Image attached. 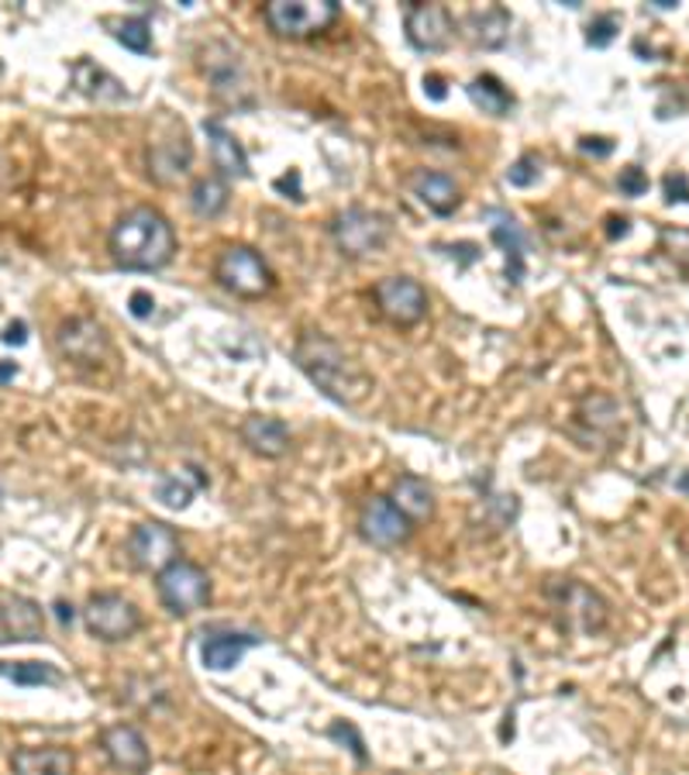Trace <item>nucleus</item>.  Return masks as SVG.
Segmentation results:
<instances>
[{
	"mask_svg": "<svg viewBox=\"0 0 689 775\" xmlns=\"http://www.w3.org/2000/svg\"><path fill=\"white\" fill-rule=\"evenodd\" d=\"M549 599L555 603V611L562 614V624L569 630H580V635H600L607 627V603L600 599L590 586L576 580H559L549 586Z\"/></svg>",
	"mask_w": 689,
	"mask_h": 775,
	"instance_id": "6",
	"label": "nucleus"
},
{
	"mask_svg": "<svg viewBox=\"0 0 689 775\" xmlns=\"http://www.w3.org/2000/svg\"><path fill=\"white\" fill-rule=\"evenodd\" d=\"M328 737H331V741H341V744H349V752L356 755V762H359V765H365V762H369V755H365V741L359 737V731H356L352 724H344V721L331 724V728H328Z\"/></svg>",
	"mask_w": 689,
	"mask_h": 775,
	"instance_id": "34",
	"label": "nucleus"
},
{
	"mask_svg": "<svg viewBox=\"0 0 689 775\" xmlns=\"http://www.w3.org/2000/svg\"><path fill=\"white\" fill-rule=\"evenodd\" d=\"M204 131H208V141H211V159H214V169L221 177H235V180H245L248 177V156L242 149V141L227 131L221 121H204Z\"/></svg>",
	"mask_w": 689,
	"mask_h": 775,
	"instance_id": "20",
	"label": "nucleus"
},
{
	"mask_svg": "<svg viewBox=\"0 0 689 775\" xmlns=\"http://www.w3.org/2000/svg\"><path fill=\"white\" fill-rule=\"evenodd\" d=\"M55 617H60L63 627H70V624H73V607H70V603H63V599L55 603Z\"/></svg>",
	"mask_w": 689,
	"mask_h": 775,
	"instance_id": "42",
	"label": "nucleus"
},
{
	"mask_svg": "<svg viewBox=\"0 0 689 775\" xmlns=\"http://www.w3.org/2000/svg\"><path fill=\"white\" fill-rule=\"evenodd\" d=\"M676 490H679V493H686V497H689V469H686V473H679V476H676Z\"/></svg>",
	"mask_w": 689,
	"mask_h": 775,
	"instance_id": "45",
	"label": "nucleus"
},
{
	"mask_svg": "<svg viewBox=\"0 0 689 775\" xmlns=\"http://www.w3.org/2000/svg\"><path fill=\"white\" fill-rule=\"evenodd\" d=\"M73 752L66 749H21L11 758L14 775H73Z\"/></svg>",
	"mask_w": 689,
	"mask_h": 775,
	"instance_id": "23",
	"label": "nucleus"
},
{
	"mask_svg": "<svg viewBox=\"0 0 689 775\" xmlns=\"http://www.w3.org/2000/svg\"><path fill=\"white\" fill-rule=\"evenodd\" d=\"M294 359H297L304 376L321 393L338 400V404H359V400L372 390L365 372L344 355L341 344L331 341L328 335H304L297 341Z\"/></svg>",
	"mask_w": 689,
	"mask_h": 775,
	"instance_id": "2",
	"label": "nucleus"
},
{
	"mask_svg": "<svg viewBox=\"0 0 689 775\" xmlns=\"http://www.w3.org/2000/svg\"><path fill=\"white\" fill-rule=\"evenodd\" d=\"M118 42L131 52H141L146 55L152 49V32H149V21L146 18H128L121 28H118Z\"/></svg>",
	"mask_w": 689,
	"mask_h": 775,
	"instance_id": "30",
	"label": "nucleus"
},
{
	"mask_svg": "<svg viewBox=\"0 0 689 775\" xmlns=\"http://www.w3.org/2000/svg\"><path fill=\"white\" fill-rule=\"evenodd\" d=\"M242 442L263 458H283L290 452V427H286L279 417H266V414H248L239 427Z\"/></svg>",
	"mask_w": 689,
	"mask_h": 775,
	"instance_id": "17",
	"label": "nucleus"
},
{
	"mask_svg": "<svg viewBox=\"0 0 689 775\" xmlns=\"http://www.w3.org/2000/svg\"><path fill=\"white\" fill-rule=\"evenodd\" d=\"M372 297H377V307L386 321L400 325V328H411L417 325L424 314H427V290L411 279V276H386L377 283V290H372Z\"/></svg>",
	"mask_w": 689,
	"mask_h": 775,
	"instance_id": "9",
	"label": "nucleus"
},
{
	"mask_svg": "<svg viewBox=\"0 0 689 775\" xmlns=\"http://www.w3.org/2000/svg\"><path fill=\"white\" fill-rule=\"evenodd\" d=\"M193 162V146L183 131V125H177L169 118V131L156 135L149 141V177L156 183H177L180 177H187V169Z\"/></svg>",
	"mask_w": 689,
	"mask_h": 775,
	"instance_id": "11",
	"label": "nucleus"
},
{
	"mask_svg": "<svg viewBox=\"0 0 689 775\" xmlns=\"http://www.w3.org/2000/svg\"><path fill=\"white\" fill-rule=\"evenodd\" d=\"M338 0H273L263 8L269 32L279 39H314L338 21Z\"/></svg>",
	"mask_w": 689,
	"mask_h": 775,
	"instance_id": "3",
	"label": "nucleus"
},
{
	"mask_svg": "<svg viewBox=\"0 0 689 775\" xmlns=\"http://www.w3.org/2000/svg\"><path fill=\"white\" fill-rule=\"evenodd\" d=\"M617 187H621L624 197H642V193L648 190V177H645V172H642L638 166H627V169H621Z\"/></svg>",
	"mask_w": 689,
	"mask_h": 775,
	"instance_id": "36",
	"label": "nucleus"
},
{
	"mask_svg": "<svg viewBox=\"0 0 689 775\" xmlns=\"http://www.w3.org/2000/svg\"><path fill=\"white\" fill-rule=\"evenodd\" d=\"M607 224H611V227H607V238H624V235L630 232V224H627V217H611Z\"/></svg>",
	"mask_w": 689,
	"mask_h": 775,
	"instance_id": "41",
	"label": "nucleus"
},
{
	"mask_svg": "<svg viewBox=\"0 0 689 775\" xmlns=\"http://www.w3.org/2000/svg\"><path fill=\"white\" fill-rule=\"evenodd\" d=\"M156 586H159V599L166 603V611L180 614V617L200 611L211 596L208 572L187 559H177L172 565H166L156 576Z\"/></svg>",
	"mask_w": 689,
	"mask_h": 775,
	"instance_id": "7",
	"label": "nucleus"
},
{
	"mask_svg": "<svg viewBox=\"0 0 689 775\" xmlns=\"http://www.w3.org/2000/svg\"><path fill=\"white\" fill-rule=\"evenodd\" d=\"M424 86H431V97H435V100H442V97H445L442 79H438V76H427V79H424Z\"/></svg>",
	"mask_w": 689,
	"mask_h": 775,
	"instance_id": "44",
	"label": "nucleus"
},
{
	"mask_svg": "<svg viewBox=\"0 0 689 775\" xmlns=\"http://www.w3.org/2000/svg\"><path fill=\"white\" fill-rule=\"evenodd\" d=\"M390 503L404 513L411 524H424L435 517V493H431V486L421 476H400L393 482Z\"/></svg>",
	"mask_w": 689,
	"mask_h": 775,
	"instance_id": "21",
	"label": "nucleus"
},
{
	"mask_svg": "<svg viewBox=\"0 0 689 775\" xmlns=\"http://www.w3.org/2000/svg\"><path fill=\"white\" fill-rule=\"evenodd\" d=\"M0 645H8V635H4V617H0Z\"/></svg>",
	"mask_w": 689,
	"mask_h": 775,
	"instance_id": "46",
	"label": "nucleus"
},
{
	"mask_svg": "<svg viewBox=\"0 0 689 775\" xmlns=\"http://www.w3.org/2000/svg\"><path fill=\"white\" fill-rule=\"evenodd\" d=\"M359 531L377 549H400L411 538V521L390 503V497H372L359 513Z\"/></svg>",
	"mask_w": 689,
	"mask_h": 775,
	"instance_id": "12",
	"label": "nucleus"
},
{
	"mask_svg": "<svg viewBox=\"0 0 689 775\" xmlns=\"http://www.w3.org/2000/svg\"><path fill=\"white\" fill-rule=\"evenodd\" d=\"M666 193H669L672 204H676V200H689V187H686L682 172H679V177H666Z\"/></svg>",
	"mask_w": 689,
	"mask_h": 775,
	"instance_id": "38",
	"label": "nucleus"
},
{
	"mask_svg": "<svg viewBox=\"0 0 689 775\" xmlns=\"http://www.w3.org/2000/svg\"><path fill=\"white\" fill-rule=\"evenodd\" d=\"M658 242H662L669 258H676L679 266L689 269V232L686 227H662V232H658Z\"/></svg>",
	"mask_w": 689,
	"mask_h": 775,
	"instance_id": "32",
	"label": "nucleus"
},
{
	"mask_svg": "<svg viewBox=\"0 0 689 775\" xmlns=\"http://www.w3.org/2000/svg\"><path fill=\"white\" fill-rule=\"evenodd\" d=\"M214 279L224 286L227 294L245 297V300L266 297L273 286H276L273 269L266 266V258L258 255L255 248H248V245H227V248H221L218 263H214Z\"/></svg>",
	"mask_w": 689,
	"mask_h": 775,
	"instance_id": "4",
	"label": "nucleus"
},
{
	"mask_svg": "<svg viewBox=\"0 0 689 775\" xmlns=\"http://www.w3.org/2000/svg\"><path fill=\"white\" fill-rule=\"evenodd\" d=\"M617 32H621L617 18H614V14H603V18H596V21L590 24L586 42H590L593 49H607V45L614 42V35H617Z\"/></svg>",
	"mask_w": 689,
	"mask_h": 775,
	"instance_id": "35",
	"label": "nucleus"
},
{
	"mask_svg": "<svg viewBox=\"0 0 689 775\" xmlns=\"http://www.w3.org/2000/svg\"><path fill=\"white\" fill-rule=\"evenodd\" d=\"M596 141H600V138H583L580 149H583V152H596V156H611V149H614L611 141H603V146H596Z\"/></svg>",
	"mask_w": 689,
	"mask_h": 775,
	"instance_id": "40",
	"label": "nucleus"
},
{
	"mask_svg": "<svg viewBox=\"0 0 689 775\" xmlns=\"http://www.w3.org/2000/svg\"><path fill=\"white\" fill-rule=\"evenodd\" d=\"M0 617H4L8 641H42V635H45L42 607L32 599H24V596L0 599Z\"/></svg>",
	"mask_w": 689,
	"mask_h": 775,
	"instance_id": "19",
	"label": "nucleus"
},
{
	"mask_svg": "<svg viewBox=\"0 0 689 775\" xmlns=\"http://www.w3.org/2000/svg\"><path fill=\"white\" fill-rule=\"evenodd\" d=\"M70 76H73L76 91H80L83 97H91V100L107 104V100H125V97H128L125 83H121L118 76H110L104 66L91 63V60H76L73 70H70Z\"/></svg>",
	"mask_w": 689,
	"mask_h": 775,
	"instance_id": "22",
	"label": "nucleus"
},
{
	"mask_svg": "<svg viewBox=\"0 0 689 775\" xmlns=\"http://www.w3.org/2000/svg\"><path fill=\"white\" fill-rule=\"evenodd\" d=\"M258 645V638H252V635H235V630H224V635H211L208 641H204V666L211 669V672H227V669H235L239 662H242V655L248 651V648H255Z\"/></svg>",
	"mask_w": 689,
	"mask_h": 775,
	"instance_id": "24",
	"label": "nucleus"
},
{
	"mask_svg": "<svg viewBox=\"0 0 689 775\" xmlns=\"http://www.w3.org/2000/svg\"><path fill=\"white\" fill-rule=\"evenodd\" d=\"M4 341H8V344H24V341H28V325H24V321H14V325H8V331H4Z\"/></svg>",
	"mask_w": 689,
	"mask_h": 775,
	"instance_id": "39",
	"label": "nucleus"
},
{
	"mask_svg": "<svg viewBox=\"0 0 689 775\" xmlns=\"http://www.w3.org/2000/svg\"><path fill=\"white\" fill-rule=\"evenodd\" d=\"M466 94L469 100L483 110V114H494V118H504V114H510L513 107V97L507 86L497 79V76H476L469 86H466Z\"/></svg>",
	"mask_w": 689,
	"mask_h": 775,
	"instance_id": "28",
	"label": "nucleus"
},
{
	"mask_svg": "<svg viewBox=\"0 0 689 775\" xmlns=\"http://www.w3.org/2000/svg\"><path fill=\"white\" fill-rule=\"evenodd\" d=\"M404 28H407V42L417 52H442L452 45L455 35V21L442 4H411Z\"/></svg>",
	"mask_w": 689,
	"mask_h": 775,
	"instance_id": "13",
	"label": "nucleus"
},
{
	"mask_svg": "<svg viewBox=\"0 0 689 775\" xmlns=\"http://www.w3.org/2000/svg\"><path fill=\"white\" fill-rule=\"evenodd\" d=\"M227 204H232V190H227V183L221 177H204V180H197L193 190H190V208L197 217H221L227 211Z\"/></svg>",
	"mask_w": 689,
	"mask_h": 775,
	"instance_id": "26",
	"label": "nucleus"
},
{
	"mask_svg": "<svg viewBox=\"0 0 689 775\" xmlns=\"http://www.w3.org/2000/svg\"><path fill=\"white\" fill-rule=\"evenodd\" d=\"M128 559L135 569L141 572H159L166 565H172L180 559V538L169 524H159V521H149V524H138L128 538Z\"/></svg>",
	"mask_w": 689,
	"mask_h": 775,
	"instance_id": "10",
	"label": "nucleus"
},
{
	"mask_svg": "<svg viewBox=\"0 0 689 775\" xmlns=\"http://www.w3.org/2000/svg\"><path fill=\"white\" fill-rule=\"evenodd\" d=\"M152 307H156V300H152L146 290L131 294V314H135V318H149V314H152Z\"/></svg>",
	"mask_w": 689,
	"mask_h": 775,
	"instance_id": "37",
	"label": "nucleus"
},
{
	"mask_svg": "<svg viewBox=\"0 0 689 775\" xmlns=\"http://www.w3.org/2000/svg\"><path fill=\"white\" fill-rule=\"evenodd\" d=\"M541 177V159L538 156H521L507 169V183L510 187H531Z\"/></svg>",
	"mask_w": 689,
	"mask_h": 775,
	"instance_id": "33",
	"label": "nucleus"
},
{
	"mask_svg": "<svg viewBox=\"0 0 689 775\" xmlns=\"http://www.w3.org/2000/svg\"><path fill=\"white\" fill-rule=\"evenodd\" d=\"M390 232H393L390 217L380 211H365V208H349L331 221L335 245L352 258L380 252L390 242Z\"/></svg>",
	"mask_w": 689,
	"mask_h": 775,
	"instance_id": "5",
	"label": "nucleus"
},
{
	"mask_svg": "<svg viewBox=\"0 0 689 775\" xmlns=\"http://www.w3.org/2000/svg\"><path fill=\"white\" fill-rule=\"evenodd\" d=\"M55 344L73 365H97L107 355V335L91 318H70L55 328Z\"/></svg>",
	"mask_w": 689,
	"mask_h": 775,
	"instance_id": "14",
	"label": "nucleus"
},
{
	"mask_svg": "<svg viewBox=\"0 0 689 775\" xmlns=\"http://www.w3.org/2000/svg\"><path fill=\"white\" fill-rule=\"evenodd\" d=\"M483 221L490 224L494 242L507 252V279L510 283H521V276H524V252H528V238L521 232V224H517L513 214H507L500 208H486Z\"/></svg>",
	"mask_w": 689,
	"mask_h": 775,
	"instance_id": "16",
	"label": "nucleus"
},
{
	"mask_svg": "<svg viewBox=\"0 0 689 775\" xmlns=\"http://www.w3.org/2000/svg\"><path fill=\"white\" fill-rule=\"evenodd\" d=\"M100 749L114 768H121L128 775H141L149 768V744L131 724H114L100 734Z\"/></svg>",
	"mask_w": 689,
	"mask_h": 775,
	"instance_id": "15",
	"label": "nucleus"
},
{
	"mask_svg": "<svg viewBox=\"0 0 689 775\" xmlns=\"http://www.w3.org/2000/svg\"><path fill=\"white\" fill-rule=\"evenodd\" d=\"M466 28H469L473 45H479V49H500L510 39V14L504 8H490V11H483V14H473L466 21Z\"/></svg>",
	"mask_w": 689,
	"mask_h": 775,
	"instance_id": "27",
	"label": "nucleus"
},
{
	"mask_svg": "<svg viewBox=\"0 0 689 775\" xmlns=\"http://www.w3.org/2000/svg\"><path fill=\"white\" fill-rule=\"evenodd\" d=\"M411 190H414V197L421 200V204H424L431 214H438V217L455 214V208L463 204V193H458L455 180L445 177V172H435V169H417V172H411Z\"/></svg>",
	"mask_w": 689,
	"mask_h": 775,
	"instance_id": "18",
	"label": "nucleus"
},
{
	"mask_svg": "<svg viewBox=\"0 0 689 775\" xmlns=\"http://www.w3.org/2000/svg\"><path fill=\"white\" fill-rule=\"evenodd\" d=\"M576 417H580V424L593 427L590 442L614 438V431L621 427V407H617V400H614V396H603V393L583 396V400H580Z\"/></svg>",
	"mask_w": 689,
	"mask_h": 775,
	"instance_id": "25",
	"label": "nucleus"
},
{
	"mask_svg": "<svg viewBox=\"0 0 689 775\" xmlns=\"http://www.w3.org/2000/svg\"><path fill=\"white\" fill-rule=\"evenodd\" d=\"M0 676H8L18 686H60L63 672L49 662H0Z\"/></svg>",
	"mask_w": 689,
	"mask_h": 775,
	"instance_id": "29",
	"label": "nucleus"
},
{
	"mask_svg": "<svg viewBox=\"0 0 689 775\" xmlns=\"http://www.w3.org/2000/svg\"><path fill=\"white\" fill-rule=\"evenodd\" d=\"M177 252V232L156 208H131L110 227V255L121 269L156 273Z\"/></svg>",
	"mask_w": 689,
	"mask_h": 775,
	"instance_id": "1",
	"label": "nucleus"
},
{
	"mask_svg": "<svg viewBox=\"0 0 689 775\" xmlns=\"http://www.w3.org/2000/svg\"><path fill=\"white\" fill-rule=\"evenodd\" d=\"M14 376H18V365L14 362H0V386L11 383Z\"/></svg>",
	"mask_w": 689,
	"mask_h": 775,
	"instance_id": "43",
	"label": "nucleus"
},
{
	"mask_svg": "<svg viewBox=\"0 0 689 775\" xmlns=\"http://www.w3.org/2000/svg\"><path fill=\"white\" fill-rule=\"evenodd\" d=\"M159 500L172 510H183L193 500V482L187 476H166L159 486Z\"/></svg>",
	"mask_w": 689,
	"mask_h": 775,
	"instance_id": "31",
	"label": "nucleus"
},
{
	"mask_svg": "<svg viewBox=\"0 0 689 775\" xmlns=\"http://www.w3.org/2000/svg\"><path fill=\"white\" fill-rule=\"evenodd\" d=\"M83 624L94 638L114 645V641H125L135 635V630L141 627V614L131 599H125L118 593H97V596H91V603H86Z\"/></svg>",
	"mask_w": 689,
	"mask_h": 775,
	"instance_id": "8",
	"label": "nucleus"
}]
</instances>
